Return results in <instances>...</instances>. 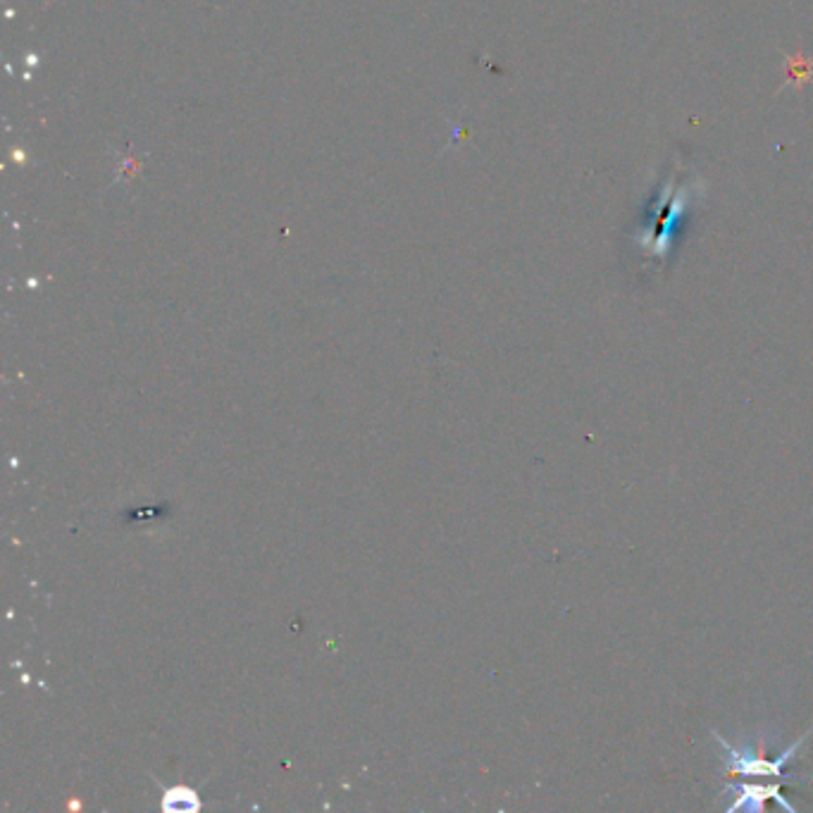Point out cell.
Segmentation results:
<instances>
[{"label": "cell", "instance_id": "1", "mask_svg": "<svg viewBox=\"0 0 813 813\" xmlns=\"http://www.w3.org/2000/svg\"><path fill=\"white\" fill-rule=\"evenodd\" d=\"M811 732H813V728L806 730L797 742L790 744V747H787L780 756H773V759L761 756L752 747V744H742L740 747V744L725 740L721 732H716V730H713V740L723 747V752H725L723 768L730 775H742V778H780V775H783L785 763L799 754V749H802L804 742L809 740Z\"/></svg>", "mask_w": 813, "mask_h": 813}, {"label": "cell", "instance_id": "2", "mask_svg": "<svg viewBox=\"0 0 813 813\" xmlns=\"http://www.w3.org/2000/svg\"><path fill=\"white\" fill-rule=\"evenodd\" d=\"M725 792H728V797L732 802L728 804V811H761L763 804L768 802V799H775L783 809L787 811H797L794 809L792 802H787V799L780 794V787L778 785H728L725 787Z\"/></svg>", "mask_w": 813, "mask_h": 813}, {"label": "cell", "instance_id": "3", "mask_svg": "<svg viewBox=\"0 0 813 813\" xmlns=\"http://www.w3.org/2000/svg\"><path fill=\"white\" fill-rule=\"evenodd\" d=\"M785 72H787V84H792L794 89L802 91L804 86L813 79V62L806 58L804 53H797L794 58L792 55H787Z\"/></svg>", "mask_w": 813, "mask_h": 813}, {"label": "cell", "instance_id": "4", "mask_svg": "<svg viewBox=\"0 0 813 813\" xmlns=\"http://www.w3.org/2000/svg\"><path fill=\"white\" fill-rule=\"evenodd\" d=\"M165 809H170V811H191V809H196L194 792H189V790L167 792Z\"/></svg>", "mask_w": 813, "mask_h": 813}]
</instances>
